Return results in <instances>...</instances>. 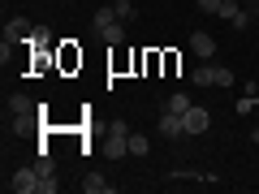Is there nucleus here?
<instances>
[{"instance_id": "1", "label": "nucleus", "mask_w": 259, "mask_h": 194, "mask_svg": "<svg viewBox=\"0 0 259 194\" xmlns=\"http://www.w3.org/2000/svg\"><path fill=\"white\" fill-rule=\"evenodd\" d=\"M182 125L190 138H199V134H207V125H212V117H207V108H199V104H190V112H182Z\"/></svg>"}, {"instance_id": "2", "label": "nucleus", "mask_w": 259, "mask_h": 194, "mask_svg": "<svg viewBox=\"0 0 259 194\" xmlns=\"http://www.w3.org/2000/svg\"><path fill=\"white\" fill-rule=\"evenodd\" d=\"M9 190L13 194H39V173L35 168H18V173L9 177Z\"/></svg>"}, {"instance_id": "3", "label": "nucleus", "mask_w": 259, "mask_h": 194, "mask_svg": "<svg viewBox=\"0 0 259 194\" xmlns=\"http://www.w3.org/2000/svg\"><path fill=\"white\" fill-rule=\"evenodd\" d=\"M216 47H221V43H216V39L207 35V30H194V35H190V52L199 56V61H212V56H216Z\"/></svg>"}, {"instance_id": "4", "label": "nucleus", "mask_w": 259, "mask_h": 194, "mask_svg": "<svg viewBox=\"0 0 259 194\" xmlns=\"http://www.w3.org/2000/svg\"><path fill=\"white\" fill-rule=\"evenodd\" d=\"M9 112L18 117V129H26V125H30V112H39V108H35V100H26V95H13V100H9Z\"/></svg>"}, {"instance_id": "5", "label": "nucleus", "mask_w": 259, "mask_h": 194, "mask_svg": "<svg viewBox=\"0 0 259 194\" xmlns=\"http://www.w3.org/2000/svg\"><path fill=\"white\" fill-rule=\"evenodd\" d=\"M160 138H182V134H186V125H182V112H168L164 108V117H160Z\"/></svg>"}, {"instance_id": "6", "label": "nucleus", "mask_w": 259, "mask_h": 194, "mask_svg": "<svg viewBox=\"0 0 259 194\" xmlns=\"http://www.w3.org/2000/svg\"><path fill=\"white\" fill-rule=\"evenodd\" d=\"M112 22H117V9H112V5H104V9H95V18H91V30H95V35H104V30H108Z\"/></svg>"}, {"instance_id": "7", "label": "nucleus", "mask_w": 259, "mask_h": 194, "mask_svg": "<svg viewBox=\"0 0 259 194\" xmlns=\"http://www.w3.org/2000/svg\"><path fill=\"white\" fill-rule=\"evenodd\" d=\"M100 43H108V47H117V43H125V26H121V18H117V22H112V26L104 30V35H100Z\"/></svg>"}, {"instance_id": "8", "label": "nucleus", "mask_w": 259, "mask_h": 194, "mask_svg": "<svg viewBox=\"0 0 259 194\" xmlns=\"http://www.w3.org/2000/svg\"><path fill=\"white\" fill-rule=\"evenodd\" d=\"M194 86H216V65H199V69H194Z\"/></svg>"}, {"instance_id": "9", "label": "nucleus", "mask_w": 259, "mask_h": 194, "mask_svg": "<svg viewBox=\"0 0 259 194\" xmlns=\"http://www.w3.org/2000/svg\"><path fill=\"white\" fill-rule=\"evenodd\" d=\"M168 112H190V95L186 91H177V95H168V104H164Z\"/></svg>"}, {"instance_id": "10", "label": "nucleus", "mask_w": 259, "mask_h": 194, "mask_svg": "<svg viewBox=\"0 0 259 194\" xmlns=\"http://www.w3.org/2000/svg\"><path fill=\"white\" fill-rule=\"evenodd\" d=\"M82 190H87V194H108L112 185L104 181V177H95V173H91V177H87V181H82Z\"/></svg>"}, {"instance_id": "11", "label": "nucleus", "mask_w": 259, "mask_h": 194, "mask_svg": "<svg viewBox=\"0 0 259 194\" xmlns=\"http://www.w3.org/2000/svg\"><path fill=\"white\" fill-rule=\"evenodd\" d=\"M147 134H130V156H147Z\"/></svg>"}, {"instance_id": "12", "label": "nucleus", "mask_w": 259, "mask_h": 194, "mask_svg": "<svg viewBox=\"0 0 259 194\" xmlns=\"http://www.w3.org/2000/svg\"><path fill=\"white\" fill-rule=\"evenodd\" d=\"M112 9H117V18H121V22H130L134 13H139V9H134V0H112Z\"/></svg>"}, {"instance_id": "13", "label": "nucleus", "mask_w": 259, "mask_h": 194, "mask_svg": "<svg viewBox=\"0 0 259 194\" xmlns=\"http://www.w3.org/2000/svg\"><path fill=\"white\" fill-rule=\"evenodd\" d=\"M238 13H242V5H238V0H225V5H221V13H216V18L233 22V18H238Z\"/></svg>"}, {"instance_id": "14", "label": "nucleus", "mask_w": 259, "mask_h": 194, "mask_svg": "<svg viewBox=\"0 0 259 194\" xmlns=\"http://www.w3.org/2000/svg\"><path fill=\"white\" fill-rule=\"evenodd\" d=\"M238 112H242V117H250V112H255V95H242V100H238Z\"/></svg>"}, {"instance_id": "15", "label": "nucleus", "mask_w": 259, "mask_h": 194, "mask_svg": "<svg viewBox=\"0 0 259 194\" xmlns=\"http://www.w3.org/2000/svg\"><path fill=\"white\" fill-rule=\"evenodd\" d=\"M225 0H199V13H221Z\"/></svg>"}, {"instance_id": "16", "label": "nucleus", "mask_w": 259, "mask_h": 194, "mask_svg": "<svg viewBox=\"0 0 259 194\" xmlns=\"http://www.w3.org/2000/svg\"><path fill=\"white\" fill-rule=\"evenodd\" d=\"M229 26H233V30H246V26H250V13H246V9H242V13H238V18H233V22H229Z\"/></svg>"}, {"instance_id": "17", "label": "nucleus", "mask_w": 259, "mask_h": 194, "mask_svg": "<svg viewBox=\"0 0 259 194\" xmlns=\"http://www.w3.org/2000/svg\"><path fill=\"white\" fill-rule=\"evenodd\" d=\"M255 26H259V13H255Z\"/></svg>"}]
</instances>
